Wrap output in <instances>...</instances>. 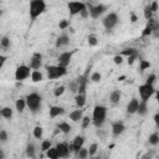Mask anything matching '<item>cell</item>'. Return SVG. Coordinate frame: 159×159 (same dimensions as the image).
<instances>
[{"label":"cell","mask_w":159,"mask_h":159,"mask_svg":"<svg viewBox=\"0 0 159 159\" xmlns=\"http://www.w3.org/2000/svg\"><path fill=\"white\" fill-rule=\"evenodd\" d=\"M91 122H92V119H91L88 116H83L82 119H81V127H82L83 129H86L87 127H89Z\"/></svg>","instance_id":"33"},{"label":"cell","mask_w":159,"mask_h":159,"mask_svg":"<svg viewBox=\"0 0 159 159\" xmlns=\"http://www.w3.org/2000/svg\"><path fill=\"white\" fill-rule=\"evenodd\" d=\"M73 53H75V51H66V52H62V53L58 56V58H57V61H58L57 65L63 66V67H67V66L71 63V60H72Z\"/></svg>","instance_id":"12"},{"label":"cell","mask_w":159,"mask_h":159,"mask_svg":"<svg viewBox=\"0 0 159 159\" xmlns=\"http://www.w3.org/2000/svg\"><path fill=\"white\" fill-rule=\"evenodd\" d=\"M153 119H154L155 124L158 125V124H159V113H155V114H154V117H153Z\"/></svg>","instance_id":"51"},{"label":"cell","mask_w":159,"mask_h":159,"mask_svg":"<svg viewBox=\"0 0 159 159\" xmlns=\"http://www.w3.org/2000/svg\"><path fill=\"white\" fill-rule=\"evenodd\" d=\"M149 67H150V62L149 61H147V60H140L139 61V71L140 72H144Z\"/></svg>","instance_id":"32"},{"label":"cell","mask_w":159,"mask_h":159,"mask_svg":"<svg viewBox=\"0 0 159 159\" xmlns=\"http://www.w3.org/2000/svg\"><path fill=\"white\" fill-rule=\"evenodd\" d=\"M118 22H119V17H118V15L116 12H109V14H107L102 19V24H103L104 29L108 30V31H111L112 29H114Z\"/></svg>","instance_id":"6"},{"label":"cell","mask_w":159,"mask_h":159,"mask_svg":"<svg viewBox=\"0 0 159 159\" xmlns=\"http://www.w3.org/2000/svg\"><path fill=\"white\" fill-rule=\"evenodd\" d=\"M15 108H16V111H17L19 113H22V112L25 111V108H26V99H25V98H19V99H16V102H15Z\"/></svg>","instance_id":"22"},{"label":"cell","mask_w":159,"mask_h":159,"mask_svg":"<svg viewBox=\"0 0 159 159\" xmlns=\"http://www.w3.org/2000/svg\"><path fill=\"white\" fill-rule=\"evenodd\" d=\"M89 1H92V0H89Z\"/></svg>","instance_id":"56"},{"label":"cell","mask_w":159,"mask_h":159,"mask_svg":"<svg viewBox=\"0 0 159 159\" xmlns=\"http://www.w3.org/2000/svg\"><path fill=\"white\" fill-rule=\"evenodd\" d=\"M124 78H125V76H120V77H118L119 81H124Z\"/></svg>","instance_id":"53"},{"label":"cell","mask_w":159,"mask_h":159,"mask_svg":"<svg viewBox=\"0 0 159 159\" xmlns=\"http://www.w3.org/2000/svg\"><path fill=\"white\" fill-rule=\"evenodd\" d=\"M137 113L142 117H144L147 113H148V102H144V101H139V106H138V111Z\"/></svg>","instance_id":"21"},{"label":"cell","mask_w":159,"mask_h":159,"mask_svg":"<svg viewBox=\"0 0 159 159\" xmlns=\"http://www.w3.org/2000/svg\"><path fill=\"white\" fill-rule=\"evenodd\" d=\"M46 11V1L45 0H30L29 5V15L31 20H36Z\"/></svg>","instance_id":"2"},{"label":"cell","mask_w":159,"mask_h":159,"mask_svg":"<svg viewBox=\"0 0 159 159\" xmlns=\"http://www.w3.org/2000/svg\"><path fill=\"white\" fill-rule=\"evenodd\" d=\"M68 117H70V119H71L72 122H75V123L81 122V119H82V117H83V109H81V108L75 109V111H72V112L70 113Z\"/></svg>","instance_id":"17"},{"label":"cell","mask_w":159,"mask_h":159,"mask_svg":"<svg viewBox=\"0 0 159 159\" xmlns=\"http://www.w3.org/2000/svg\"><path fill=\"white\" fill-rule=\"evenodd\" d=\"M97 149H98V144L97 143H92L88 148V155L89 157H93L96 153H97Z\"/></svg>","instance_id":"34"},{"label":"cell","mask_w":159,"mask_h":159,"mask_svg":"<svg viewBox=\"0 0 159 159\" xmlns=\"http://www.w3.org/2000/svg\"><path fill=\"white\" fill-rule=\"evenodd\" d=\"M144 17H145L147 20L153 19V12H152V10H150L149 5H147V6L144 7Z\"/></svg>","instance_id":"39"},{"label":"cell","mask_w":159,"mask_h":159,"mask_svg":"<svg viewBox=\"0 0 159 159\" xmlns=\"http://www.w3.org/2000/svg\"><path fill=\"white\" fill-rule=\"evenodd\" d=\"M63 113H65V108L61 107V106H51L50 111H48V114H50L51 118H56V117H58Z\"/></svg>","instance_id":"16"},{"label":"cell","mask_w":159,"mask_h":159,"mask_svg":"<svg viewBox=\"0 0 159 159\" xmlns=\"http://www.w3.org/2000/svg\"><path fill=\"white\" fill-rule=\"evenodd\" d=\"M87 9H88L89 16H91L92 19H98V17H101V16L106 12L107 6L103 5V4H98V5H94V6L87 5Z\"/></svg>","instance_id":"9"},{"label":"cell","mask_w":159,"mask_h":159,"mask_svg":"<svg viewBox=\"0 0 159 159\" xmlns=\"http://www.w3.org/2000/svg\"><path fill=\"white\" fill-rule=\"evenodd\" d=\"M26 155L30 158H35L36 157V152H35V147L32 143H29L26 147Z\"/></svg>","instance_id":"30"},{"label":"cell","mask_w":159,"mask_h":159,"mask_svg":"<svg viewBox=\"0 0 159 159\" xmlns=\"http://www.w3.org/2000/svg\"><path fill=\"white\" fill-rule=\"evenodd\" d=\"M42 66V55L40 52H35L32 53L31 58H30V63H29V67L31 70H40Z\"/></svg>","instance_id":"10"},{"label":"cell","mask_w":159,"mask_h":159,"mask_svg":"<svg viewBox=\"0 0 159 159\" xmlns=\"http://www.w3.org/2000/svg\"><path fill=\"white\" fill-rule=\"evenodd\" d=\"M58 27H60V30H66V29H68V27H70V20H66V19L61 20V21L58 22Z\"/></svg>","instance_id":"35"},{"label":"cell","mask_w":159,"mask_h":159,"mask_svg":"<svg viewBox=\"0 0 159 159\" xmlns=\"http://www.w3.org/2000/svg\"><path fill=\"white\" fill-rule=\"evenodd\" d=\"M113 61H114L116 65H122V63H123V56H120V55L118 53V55H116V56L113 57Z\"/></svg>","instance_id":"47"},{"label":"cell","mask_w":159,"mask_h":159,"mask_svg":"<svg viewBox=\"0 0 159 159\" xmlns=\"http://www.w3.org/2000/svg\"><path fill=\"white\" fill-rule=\"evenodd\" d=\"M68 88H70V91H71V92H73V93H77V88H78V84H77L76 80H73V81H71V82L68 83Z\"/></svg>","instance_id":"42"},{"label":"cell","mask_w":159,"mask_h":159,"mask_svg":"<svg viewBox=\"0 0 159 159\" xmlns=\"http://www.w3.org/2000/svg\"><path fill=\"white\" fill-rule=\"evenodd\" d=\"M87 42H88L89 46H97L98 40H97V37H96L94 35H89V36L87 37Z\"/></svg>","instance_id":"36"},{"label":"cell","mask_w":159,"mask_h":159,"mask_svg":"<svg viewBox=\"0 0 159 159\" xmlns=\"http://www.w3.org/2000/svg\"><path fill=\"white\" fill-rule=\"evenodd\" d=\"M1 14H2V12H1V10H0V16H1Z\"/></svg>","instance_id":"55"},{"label":"cell","mask_w":159,"mask_h":159,"mask_svg":"<svg viewBox=\"0 0 159 159\" xmlns=\"http://www.w3.org/2000/svg\"><path fill=\"white\" fill-rule=\"evenodd\" d=\"M138 106H139V99L138 98H132L127 104V108H125L127 113L128 114H135L137 111H138Z\"/></svg>","instance_id":"15"},{"label":"cell","mask_w":159,"mask_h":159,"mask_svg":"<svg viewBox=\"0 0 159 159\" xmlns=\"http://www.w3.org/2000/svg\"><path fill=\"white\" fill-rule=\"evenodd\" d=\"M57 128H58V130L62 132L63 134H68V133L71 132V129H72V127H71L70 123H67V122H61V123H58V124H57Z\"/></svg>","instance_id":"23"},{"label":"cell","mask_w":159,"mask_h":159,"mask_svg":"<svg viewBox=\"0 0 159 159\" xmlns=\"http://www.w3.org/2000/svg\"><path fill=\"white\" fill-rule=\"evenodd\" d=\"M0 46L1 47H4V48H9L10 47V39L9 37H2L1 40H0Z\"/></svg>","instance_id":"40"},{"label":"cell","mask_w":159,"mask_h":159,"mask_svg":"<svg viewBox=\"0 0 159 159\" xmlns=\"http://www.w3.org/2000/svg\"><path fill=\"white\" fill-rule=\"evenodd\" d=\"M7 139H9V134H7V132L4 130V129H0V142L5 143Z\"/></svg>","instance_id":"44"},{"label":"cell","mask_w":159,"mask_h":159,"mask_svg":"<svg viewBox=\"0 0 159 159\" xmlns=\"http://www.w3.org/2000/svg\"><path fill=\"white\" fill-rule=\"evenodd\" d=\"M0 118H1V108H0Z\"/></svg>","instance_id":"54"},{"label":"cell","mask_w":159,"mask_h":159,"mask_svg":"<svg viewBox=\"0 0 159 159\" xmlns=\"http://www.w3.org/2000/svg\"><path fill=\"white\" fill-rule=\"evenodd\" d=\"M137 20H138V16L134 12H130V22L134 24V22H137Z\"/></svg>","instance_id":"50"},{"label":"cell","mask_w":159,"mask_h":159,"mask_svg":"<svg viewBox=\"0 0 159 159\" xmlns=\"http://www.w3.org/2000/svg\"><path fill=\"white\" fill-rule=\"evenodd\" d=\"M78 15H80V16H81L83 20L88 19V17H89V12H88V9H87V7H86V9H83V10H82V11H81Z\"/></svg>","instance_id":"46"},{"label":"cell","mask_w":159,"mask_h":159,"mask_svg":"<svg viewBox=\"0 0 159 159\" xmlns=\"http://www.w3.org/2000/svg\"><path fill=\"white\" fill-rule=\"evenodd\" d=\"M139 96H140V101H144V102H148L152 96L157 92V89L154 88L153 84H148V83H144L142 86H139Z\"/></svg>","instance_id":"5"},{"label":"cell","mask_w":159,"mask_h":159,"mask_svg":"<svg viewBox=\"0 0 159 159\" xmlns=\"http://www.w3.org/2000/svg\"><path fill=\"white\" fill-rule=\"evenodd\" d=\"M120 98H122V92H120L119 89H113V91L111 92V94H109V101H111V103L114 104V106L119 103Z\"/></svg>","instance_id":"19"},{"label":"cell","mask_w":159,"mask_h":159,"mask_svg":"<svg viewBox=\"0 0 159 159\" xmlns=\"http://www.w3.org/2000/svg\"><path fill=\"white\" fill-rule=\"evenodd\" d=\"M50 147H52L51 140H48V139L42 140V143H41V150H42V152H46V150H47Z\"/></svg>","instance_id":"41"},{"label":"cell","mask_w":159,"mask_h":159,"mask_svg":"<svg viewBox=\"0 0 159 159\" xmlns=\"http://www.w3.org/2000/svg\"><path fill=\"white\" fill-rule=\"evenodd\" d=\"M83 144H84V138H83L82 135H76V137L73 138L72 143L68 145V149H70L71 153H75V154H76V153L80 150V148L83 147Z\"/></svg>","instance_id":"11"},{"label":"cell","mask_w":159,"mask_h":159,"mask_svg":"<svg viewBox=\"0 0 159 159\" xmlns=\"http://www.w3.org/2000/svg\"><path fill=\"white\" fill-rule=\"evenodd\" d=\"M149 7H150V10H152V12L154 14V12H157L158 11V1L157 0H154L150 5H149Z\"/></svg>","instance_id":"48"},{"label":"cell","mask_w":159,"mask_h":159,"mask_svg":"<svg viewBox=\"0 0 159 159\" xmlns=\"http://www.w3.org/2000/svg\"><path fill=\"white\" fill-rule=\"evenodd\" d=\"M67 45H70V37H68L66 34H63V35H61V36H58V37L56 39V47H57V48L65 47V46H67Z\"/></svg>","instance_id":"18"},{"label":"cell","mask_w":159,"mask_h":159,"mask_svg":"<svg viewBox=\"0 0 159 159\" xmlns=\"http://www.w3.org/2000/svg\"><path fill=\"white\" fill-rule=\"evenodd\" d=\"M46 157L50 158V159H57V158H58L57 149H56L55 147H50V148L46 150Z\"/></svg>","instance_id":"26"},{"label":"cell","mask_w":159,"mask_h":159,"mask_svg":"<svg viewBox=\"0 0 159 159\" xmlns=\"http://www.w3.org/2000/svg\"><path fill=\"white\" fill-rule=\"evenodd\" d=\"M12 108L11 107H2L1 108V118H5V119H11L12 117Z\"/></svg>","instance_id":"25"},{"label":"cell","mask_w":159,"mask_h":159,"mask_svg":"<svg viewBox=\"0 0 159 159\" xmlns=\"http://www.w3.org/2000/svg\"><path fill=\"white\" fill-rule=\"evenodd\" d=\"M87 7V4L83 2V1H68L67 2V9H68V12L71 16H75V15H78L83 9Z\"/></svg>","instance_id":"8"},{"label":"cell","mask_w":159,"mask_h":159,"mask_svg":"<svg viewBox=\"0 0 159 159\" xmlns=\"http://www.w3.org/2000/svg\"><path fill=\"white\" fill-rule=\"evenodd\" d=\"M31 75V68L27 65H20L15 70V80L17 82H22L26 78H29Z\"/></svg>","instance_id":"7"},{"label":"cell","mask_w":159,"mask_h":159,"mask_svg":"<svg viewBox=\"0 0 159 159\" xmlns=\"http://www.w3.org/2000/svg\"><path fill=\"white\" fill-rule=\"evenodd\" d=\"M32 134H34V137H35L36 139H41L42 135H43V129H42V127L36 125V127L34 128V130H32Z\"/></svg>","instance_id":"29"},{"label":"cell","mask_w":159,"mask_h":159,"mask_svg":"<svg viewBox=\"0 0 159 159\" xmlns=\"http://www.w3.org/2000/svg\"><path fill=\"white\" fill-rule=\"evenodd\" d=\"M149 144L150 145H158L159 144V134H158V132H154V133H152L150 135H149Z\"/></svg>","instance_id":"27"},{"label":"cell","mask_w":159,"mask_h":159,"mask_svg":"<svg viewBox=\"0 0 159 159\" xmlns=\"http://www.w3.org/2000/svg\"><path fill=\"white\" fill-rule=\"evenodd\" d=\"M124 130H125V125H124L123 120H116L112 123V134L114 137L120 135Z\"/></svg>","instance_id":"14"},{"label":"cell","mask_w":159,"mask_h":159,"mask_svg":"<svg viewBox=\"0 0 159 159\" xmlns=\"http://www.w3.org/2000/svg\"><path fill=\"white\" fill-rule=\"evenodd\" d=\"M106 117H107V108L104 106H101V104H97L94 106L93 108V113H92V124L96 127V128H101L103 125V123L106 122Z\"/></svg>","instance_id":"1"},{"label":"cell","mask_w":159,"mask_h":159,"mask_svg":"<svg viewBox=\"0 0 159 159\" xmlns=\"http://www.w3.org/2000/svg\"><path fill=\"white\" fill-rule=\"evenodd\" d=\"M6 60H7V57H6V56H4V55H0V70L4 67V65H5Z\"/></svg>","instance_id":"49"},{"label":"cell","mask_w":159,"mask_h":159,"mask_svg":"<svg viewBox=\"0 0 159 159\" xmlns=\"http://www.w3.org/2000/svg\"><path fill=\"white\" fill-rule=\"evenodd\" d=\"M46 71H47V78L48 80H57V78H61V77L67 75V67H63L60 65L46 66Z\"/></svg>","instance_id":"4"},{"label":"cell","mask_w":159,"mask_h":159,"mask_svg":"<svg viewBox=\"0 0 159 159\" xmlns=\"http://www.w3.org/2000/svg\"><path fill=\"white\" fill-rule=\"evenodd\" d=\"M31 81L32 82H41L42 81V78H43V76H42V73L39 71V70H34V71H31Z\"/></svg>","instance_id":"24"},{"label":"cell","mask_w":159,"mask_h":159,"mask_svg":"<svg viewBox=\"0 0 159 159\" xmlns=\"http://www.w3.org/2000/svg\"><path fill=\"white\" fill-rule=\"evenodd\" d=\"M134 53H138V51H137L135 48H132V47H129V48H124V50H122V51L119 52V55L123 56V57H128V56L134 55Z\"/></svg>","instance_id":"28"},{"label":"cell","mask_w":159,"mask_h":159,"mask_svg":"<svg viewBox=\"0 0 159 159\" xmlns=\"http://www.w3.org/2000/svg\"><path fill=\"white\" fill-rule=\"evenodd\" d=\"M76 157L80 158V159H86L88 157V149L87 148H80V150L76 153Z\"/></svg>","instance_id":"31"},{"label":"cell","mask_w":159,"mask_h":159,"mask_svg":"<svg viewBox=\"0 0 159 159\" xmlns=\"http://www.w3.org/2000/svg\"><path fill=\"white\" fill-rule=\"evenodd\" d=\"M75 103L78 108H83L86 104V93H77L75 97Z\"/></svg>","instance_id":"20"},{"label":"cell","mask_w":159,"mask_h":159,"mask_svg":"<svg viewBox=\"0 0 159 159\" xmlns=\"http://www.w3.org/2000/svg\"><path fill=\"white\" fill-rule=\"evenodd\" d=\"M57 149V153H58V158H67L70 157V149H68V144L66 142H61V143H57L56 147Z\"/></svg>","instance_id":"13"},{"label":"cell","mask_w":159,"mask_h":159,"mask_svg":"<svg viewBox=\"0 0 159 159\" xmlns=\"http://www.w3.org/2000/svg\"><path fill=\"white\" fill-rule=\"evenodd\" d=\"M4 157H5V154H4V152H2L1 149H0V159H2Z\"/></svg>","instance_id":"52"},{"label":"cell","mask_w":159,"mask_h":159,"mask_svg":"<svg viewBox=\"0 0 159 159\" xmlns=\"http://www.w3.org/2000/svg\"><path fill=\"white\" fill-rule=\"evenodd\" d=\"M157 81V75L155 73H150L149 76H148V78H147V81H145V83H148V84H153L154 86V82Z\"/></svg>","instance_id":"43"},{"label":"cell","mask_w":159,"mask_h":159,"mask_svg":"<svg viewBox=\"0 0 159 159\" xmlns=\"http://www.w3.org/2000/svg\"><path fill=\"white\" fill-rule=\"evenodd\" d=\"M137 58H138V53H134V55L128 56V57H127V62H128V65H133L134 61H135Z\"/></svg>","instance_id":"45"},{"label":"cell","mask_w":159,"mask_h":159,"mask_svg":"<svg viewBox=\"0 0 159 159\" xmlns=\"http://www.w3.org/2000/svg\"><path fill=\"white\" fill-rule=\"evenodd\" d=\"M65 91H66V87H65V86H60V87H57V88L53 91V96H55V97H60V96H62V94L65 93Z\"/></svg>","instance_id":"38"},{"label":"cell","mask_w":159,"mask_h":159,"mask_svg":"<svg viewBox=\"0 0 159 159\" xmlns=\"http://www.w3.org/2000/svg\"><path fill=\"white\" fill-rule=\"evenodd\" d=\"M26 107L34 113L36 114L40 109H41V104H42V97L36 93V92H32V93H29L26 96Z\"/></svg>","instance_id":"3"},{"label":"cell","mask_w":159,"mask_h":159,"mask_svg":"<svg viewBox=\"0 0 159 159\" xmlns=\"http://www.w3.org/2000/svg\"><path fill=\"white\" fill-rule=\"evenodd\" d=\"M102 80V75L98 72V71H94L92 75H91V81L92 82H99Z\"/></svg>","instance_id":"37"}]
</instances>
